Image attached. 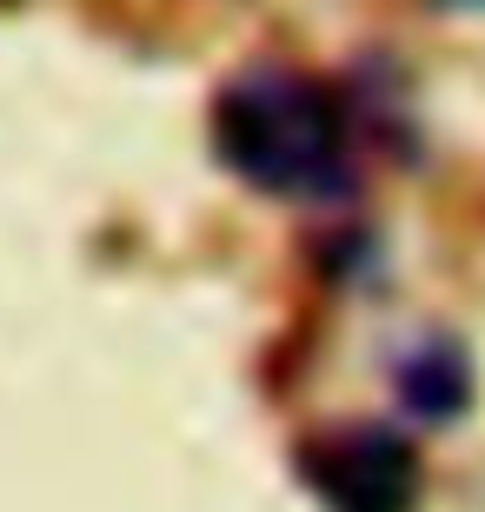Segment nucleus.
Segmentation results:
<instances>
[{
  "label": "nucleus",
  "mask_w": 485,
  "mask_h": 512,
  "mask_svg": "<svg viewBox=\"0 0 485 512\" xmlns=\"http://www.w3.org/2000/svg\"><path fill=\"white\" fill-rule=\"evenodd\" d=\"M220 153L266 193H339L346 187V140L339 114L319 87L280 67H253L220 100Z\"/></svg>",
  "instance_id": "nucleus-1"
},
{
  "label": "nucleus",
  "mask_w": 485,
  "mask_h": 512,
  "mask_svg": "<svg viewBox=\"0 0 485 512\" xmlns=\"http://www.w3.org/2000/svg\"><path fill=\"white\" fill-rule=\"evenodd\" d=\"M319 493L339 512H406L412 506V459L392 433H346L313 459Z\"/></svg>",
  "instance_id": "nucleus-2"
},
{
  "label": "nucleus",
  "mask_w": 485,
  "mask_h": 512,
  "mask_svg": "<svg viewBox=\"0 0 485 512\" xmlns=\"http://www.w3.org/2000/svg\"><path fill=\"white\" fill-rule=\"evenodd\" d=\"M399 393L419 419H452L466 406V360L452 353V346H419L406 366H399Z\"/></svg>",
  "instance_id": "nucleus-3"
}]
</instances>
